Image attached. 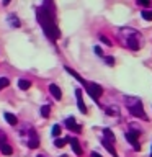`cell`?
Returning <instances> with one entry per match:
<instances>
[{"instance_id":"27","label":"cell","mask_w":152,"mask_h":157,"mask_svg":"<svg viewBox=\"0 0 152 157\" xmlns=\"http://www.w3.org/2000/svg\"><path fill=\"white\" fill-rule=\"evenodd\" d=\"M95 52L98 54V56H103V52H101V49H100V48H95Z\"/></svg>"},{"instance_id":"21","label":"cell","mask_w":152,"mask_h":157,"mask_svg":"<svg viewBox=\"0 0 152 157\" xmlns=\"http://www.w3.org/2000/svg\"><path fill=\"white\" fill-rule=\"evenodd\" d=\"M59 134H61V126H59V124H54V126H52V136L57 137Z\"/></svg>"},{"instance_id":"2","label":"cell","mask_w":152,"mask_h":157,"mask_svg":"<svg viewBox=\"0 0 152 157\" xmlns=\"http://www.w3.org/2000/svg\"><path fill=\"white\" fill-rule=\"evenodd\" d=\"M43 31L44 34L51 39V41H56V39L61 36V31H59L57 25L56 23H48V25H43Z\"/></svg>"},{"instance_id":"20","label":"cell","mask_w":152,"mask_h":157,"mask_svg":"<svg viewBox=\"0 0 152 157\" xmlns=\"http://www.w3.org/2000/svg\"><path fill=\"white\" fill-rule=\"evenodd\" d=\"M49 113H51V108H49V105H44V106L41 108V115H43L44 118H48Z\"/></svg>"},{"instance_id":"12","label":"cell","mask_w":152,"mask_h":157,"mask_svg":"<svg viewBox=\"0 0 152 157\" xmlns=\"http://www.w3.org/2000/svg\"><path fill=\"white\" fill-rule=\"evenodd\" d=\"M5 120H7V123H8V124H12V126H17V123H18L17 116L12 115V113H5Z\"/></svg>"},{"instance_id":"17","label":"cell","mask_w":152,"mask_h":157,"mask_svg":"<svg viewBox=\"0 0 152 157\" xmlns=\"http://www.w3.org/2000/svg\"><path fill=\"white\" fill-rule=\"evenodd\" d=\"M103 134H105L106 141H110V142H113V141H115V134L111 132V129H108V128H106V129H103Z\"/></svg>"},{"instance_id":"26","label":"cell","mask_w":152,"mask_h":157,"mask_svg":"<svg viewBox=\"0 0 152 157\" xmlns=\"http://www.w3.org/2000/svg\"><path fill=\"white\" fill-rule=\"evenodd\" d=\"M106 62L110 64V66H113V64H115V59H113V57H106Z\"/></svg>"},{"instance_id":"23","label":"cell","mask_w":152,"mask_h":157,"mask_svg":"<svg viewBox=\"0 0 152 157\" xmlns=\"http://www.w3.org/2000/svg\"><path fill=\"white\" fill-rule=\"evenodd\" d=\"M8 78H5V77H2V78H0V90H2V88H5V87H7L8 85Z\"/></svg>"},{"instance_id":"19","label":"cell","mask_w":152,"mask_h":157,"mask_svg":"<svg viewBox=\"0 0 152 157\" xmlns=\"http://www.w3.org/2000/svg\"><path fill=\"white\" fill-rule=\"evenodd\" d=\"M141 15H142V18H144V20H147V21H152V12H149V10H144Z\"/></svg>"},{"instance_id":"4","label":"cell","mask_w":152,"mask_h":157,"mask_svg":"<svg viewBox=\"0 0 152 157\" xmlns=\"http://www.w3.org/2000/svg\"><path fill=\"white\" fill-rule=\"evenodd\" d=\"M127 110H129L131 115H134V116H137V118H141V120H144V121L149 120V118H147V115L144 113V110H142V105H141L139 101H137L136 105H127Z\"/></svg>"},{"instance_id":"11","label":"cell","mask_w":152,"mask_h":157,"mask_svg":"<svg viewBox=\"0 0 152 157\" xmlns=\"http://www.w3.org/2000/svg\"><path fill=\"white\" fill-rule=\"evenodd\" d=\"M101 144H103V146H105V149H106L108 152H110V154H111L113 157H118V155H116V151H115V147H113V146H111V142H110V141H106V139H103V142H101Z\"/></svg>"},{"instance_id":"5","label":"cell","mask_w":152,"mask_h":157,"mask_svg":"<svg viewBox=\"0 0 152 157\" xmlns=\"http://www.w3.org/2000/svg\"><path fill=\"white\" fill-rule=\"evenodd\" d=\"M141 132L139 131H127L126 132V139L132 144V147H134L136 151H139L141 149V146H139V142H137V137H139Z\"/></svg>"},{"instance_id":"22","label":"cell","mask_w":152,"mask_h":157,"mask_svg":"<svg viewBox=\"0 0 152 157\" xmlns=\"http://www.w3.org/2000/svg\"><path fill=\"white\" fill-rule=\"evenodd\" d=\"M66 142H67V139H56V141H54V146H56V147H64V146H66Z\"/></svg>"},{"instance_id":"29","label":"cell","mask_w":152,"mask_h":157,"mask_svg":"<svg viewBox=\"0 0 152 157\" xmlns=\"http://www.w3.org/2000/svg\"><path fill=\"white\" fill-rule=\"evenodd\" d=\"M38 157H44V155H38Z\"/></svg>"},{"instance_id":"3","label":"cell","mask_w":152,"mask_h":157,"mask_svg":"<svg viewBox=\"0 0 152 157\" xmlns=\"http://www.w3.org/2000/svg\"><path fill=\"white\" fill-rule=\"evenodd\" d=\"M85 88H87L88 95H90L93 100H98L103 93V88L98 85V83H93V82H85Z\"/></svg>"},{"instance_id":"1","label":"cell","mask_w":152,"mask_h":157,"mask_svg":"<svg viewBox=\"0 0 152 157\" xmlns=\"http://www.w3.org/2000/svg\"><path fill=\"white\" fill-rule=\"evenodd\" d=\"M36 18H38V21L41 23V26L43 25H48V23H54L52 10H48L46 7H39L36 10Z\"/></svg>"},{"instance_id":"14","label":"cell","mask_w":152,"mask_h":157,"mask_svg":"<svg viewBox=\"0 0 152 157\" xmlns=\"http://www.w3.org/2000/svg\"><path fill=\"white\" fill-rule=\"evenodd\" d=\"M18 87L21 88V90H28V88L31 87V82L26 80V78H20V80H18Z\"/></svg>"},{"instance_id":"10","label":"cell","mask_w":152,"mask_h":157,"mask_svg":"<svg viewBox=\"0 0 152 157\" xmlns=\"http://www.w3.org/2000/svg\"><path fill=\"white\" fill-rule=\"evenodd\" d=\"M49 92H51V95L56 98V100H61L62 98V93H61V88H59L56 83H51L49 85Z\"/></svg>"},{"instance_id":"16","label":"cell","mask_w":152,"mask_h":157,"mask_svg":"<svg viewBox=\"0 0 152 157\" xmlns=\"http://www.w3.org/2000/svg\"><path fill=\"white\" fill-rule=\"evenodd\" d=\"M66 71H67L69 74H70V75H74V77H75V78H77V80H78V82H80V83H83V85H85V80H83V78H82L80 75H78V74H77L75 71H72V69H70V67H66Z\"/></svg>"},{"instance_id":"25","label":"cell","mask_w":152,"mask_h":157,"mask_svg":"<svg viewBox=\"0 0 152 157\" xmlns=\"http://www.w3.org/2000/svg\"><path fill=\"white\" fill-rule=\"evenodd\" d=\"M100 39H101V43H105V44H106V46H111V43H110V39H108L106 36H101Z\"/></svg>"},{"instance_id":"7","label":"cell","mask_w":152,"mask_h":157,"mask_svg":"<svg viewBox=\"0 0 152 157\" xmlns=\"http://www.w3.org/2000/svg\"><path fill=\"white\" fill-rule=\"evenodd\" d=\"M67 142L70 144L72 151L75 152L77 155H82V147H80V144H78V141L75 139V137H67Z\"/></svg>"},{"instance_id":"28","label":"cell","mask_w":152,"mask_h":157,"mask_svg":"<svg viewBox=\"0 0 152 157\" xmlns=\"http://www.w3.org/2000/svg\"><path fill=\"white\" fill-rule=\"evenodd\" d=\"M92 157H101V155L98 154V152H92Z\"/></svg>"},{"instance_id":"9","label":"cell","mask_w":152,"mask_h":157,"mask_svg":"<svg viewBox=\"0 0 152 157\" xmlns=\"http://www.w3.org/2000/svg\"><path fill=\"white\" fill-rule=\"evenodd\" d=\"M75 97H77L78 110H80L82 113H87V106H85V103H83V100H82V90H80V88H77V90H75Z\"/></svg>"},{"instance_id":"15","label":"cell","mask_w":152,"mask_h":157,"mask_svg":"<svg viewBox=\"0 0 152 157\" xmlns=\"http://www.w3.org/2000/svg\"><path fill=\"white\" fill-rule=\"evenodd\" d=\"M0 151H2V154H5V155H10V154H13V149H12V147H10V146L7 144V142L0 146Z\"/></svg>"},{"instance_id":"8","label":"cell","mask_w":152,"mask_h":157,"mask_svg":"<svg viewBox=\"0 0 152 157\" xmlns=\"http://www.w3.org/2000/svg\"><path fill=\"white\" fill-rule=\"evenodd\" d=\"M66 126L70 131H75V132H80V129H82V128L75 123V118H74V116H70V118H67V120H66Z\"/></svg>"},{"instance_id":"13","label":"cell","mask_w":152,"mask_h":157,"mask_svg":"<svg viewBox=\"0 0 152 157\" xmlns=\"http://www.w3.org/2000/svg\"><path fill=\"white\" fill-rule=\"evenodd\" d=\"M127 46L131 49H134V51H137V49H139V41H137V38H127Z\"/></svg>"},{"instance_id":"18","label":"cell","mask_w":152,"mask_h":157,"mask_svg":"<svg viewBox=\"0 0 152 157\" xmlns=\"http://www.w3.org/2000/svg\"><path fill=\"white\" fill-rule=\"evenodd\" d=\"M8 21L12 23L13 28H18V26H20V20L15 18V15H10V17H8Z\"/></svg>"},{"instance_id":"24","label":"cell","mask_w":152,"mask_h":157,"mask_svg":"<svg viewBox=\"0 0 152 157\" xmlns=\"http://www.w3.org/2000/svg\"><path fill=\"white\" fill-rule=\"evenodd\" d=\"M137 5H139V7H149V2H147V0H139Z\"/></svg>"},{"instance_id":"6","label":"cell","mask_w":152,"mask_h":157,"mask_svg":"<svg viewBox=\"0 0 152 157\" xmlns=\"http://www.w3.org/2000/svg\"><path fill=\"white\" fill-rule=\"evenodd\" d=\"M28 146L31 147V149H36L39 146V137H38L34 129H28Z\"/></svg>"}]
</instances>
